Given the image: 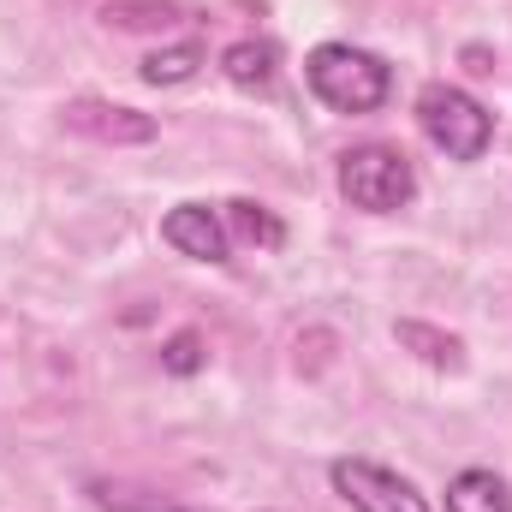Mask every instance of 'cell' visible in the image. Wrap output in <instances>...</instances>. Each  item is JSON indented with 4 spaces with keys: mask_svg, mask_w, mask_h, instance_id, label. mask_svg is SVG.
Masks as SVG:
<instances>
[{
    "mask_svg": "<svg viewBox=\"0 0 512 512\" xmlns=\"http://www.w3.org/2000/svg\"><path fill=\"white\" fill-rule=\"evenodd\" d=\"M161 364H167L173 376H197V370H203V334H197V328H179V334L161 346Z\"/></svg>",
    "mask_w": 512,
    "mask_h": 512,
    "instance_id": "cell-13",
    "label": "cell"
},
{
    "mask_svg": "<svg viewBox=\"0 0 512 512\" xmlns=\"http://www.w3.org/2000/svg\"><path fill=\"white\" fill-rule=\"evenodd\" d=\"M328 477H334L340 501H352L358 512H429V501L399 471H387L376 459H334Z\"/></svg>",
    "mask_w": 512,
    "mask_h": 512,
    "instance_id": "cell-4",
    "label": "cell"
},
{
    "mask_svg": "<svg viewBox=\"0 0 512 512\" xmlns=\"http://www.w3.org/2000/svg\"><path fill=\"white\" fill-rule=\"evenodd\" d=\"M96 507L102 512H197V507H179V501H161L149 489H126V483H90Z\"/></svg>",
    "mask_w": 512,
    "mask_h": 512,
    "instance_id": "cell-11",
    "label": "cell"
},
{
    "mask_svg": "<svg viewBox=\"0 0 512 512\" xmlns=\"http://www.w3.org/2000/svg\"><path fill=\"white\" fill-rule=\"evenodd\" d=\"M304 84L316 90L322 108L334 114H376L387 96H393V66L370 48H352V42H322L310 48L304 60Z\"/></svg>",
    "mask_w": 512,
    "mask_h": 512,
    "instance_id": "cell-1",
    "label": "cell"
},
{
    "mask_svg": "<svg viewBox=\"0 0 512 512\" xmlns=\"http://www.w3.org/2000/svg\"><path fill=\"white\" fill-rule=\"evenodd\" d=\"M161 239L179 256H191V262H227V227H221V215H215L209 203H179V209H167Z\"/></svg>",
    "mask_w": 512,
    "mask_h": 512,
    "instance_id": "cell-5",
    "label": "cell"
},
{
    "mask_svg": "<svg viewBox=\"0 0 512 512\" xmlns=\"http://www.w3.org/2000/svg\"><path fill=\"white\" fill-rule=\"evenodd\" d=\"M447 512H512V489L495 471H459L447 483Z\"/></svg>",
    "mask_w": 512,
    "mask_h": 512,
    "instance_id": "cell-8",
    "label": "cell"
},
{
    "mask_svg": "<svg viewBox=\"0 0 512 512\" xmlns=\"http://www.w3.org/2000/svg\"><path fill=\"white\" fill-rule=\"evenodd\" d=\"M66 126L84 131V137H102V143H149L155 120L137 114V108H108V102H72L66 108Z\"/></svg>",
    "mask_w": 512,
    "mask_h": 512,
    "instance_id": "cell-6",
    "label": "cell"
},
{
    "mask_svg": "<svg viewBox=\"0 0 512 512\" xmlns=\"http://www.w3.org/2000/svg\"><path fill=\"white\" fill-rule=\"evenodd\" d=\"M340 191L364 215H393V209H405L417 197V173H411V161L399 149L364 143V149H346L340 155Z\"/></svg>",
    "mask_w": 512,
    "mask_h": 512,
    "instance_id": "cell-3",
    "label": "cell"
},
{
    "mask_svg": "<svg viewBox=\"0 0 512 512\" xmlns=\"http://www.w3.org/2000/svg\"><path fill=\"white\" fill-rule=\"evenodd\" d=\"M197 66H203V48L197 42H173V48H155L149 60H143V84H185V78H197Z\"/></svg>",
    "mask_w": 512,
    "mask_h": 512,
    "instance_id": "cell-10",
    "label": "cell"
},
{
    "mask_svg": "<svg viewBox=\"0 0 512 512\" xmlns=\"http://www.w3.org/2000/svg\"><path fill=\"white\" fill-rule=\"evenodd\" d=\"M227 215H233V227H239L251 245H262V251H274V245L286 239V227H280L268 209H256V203H227Z\"/></svg>",
    "mask_w": 512,
    "mask_h": 512,
    "instance_id": "cell-12",
    "label": "cell"
},
{
    "mask_svg": "<svg viewBox=\"0 0 512 512\" xmlns=\"http://www.w3.org/2000/svg\"><path fill=\"white\" fill-rule=\"evenodd\" d=\"M102 18L131 30V24H167V18H179V6H167V0H161V6H155V0H120V6H108Z\"/></svg>",
    "mask_w": 512,
    "mask_h": 512,
    "instance_id": "cell-14",
    "label": "cell"
},
{
    "mask_svg": "<svg viewBox=\"0 0 512 512\" xmlns=\"http://www.w3.org/2000/svg\"><path fill=\"white\" fill-rule=\"evenodd\" d=\"M393 334H399V346H411V352H417L423 364H435V370H459V364H465V346H459L453 334L429 328V322H399Z\"/></svg>",
    "mask_w": 512,
    "mask_h": 512,
    "instance_id": "cell-9",
    "label": "cell"
},
{
    "mask_svg": "<svg viewBox=\"0 0 512 512\" xmlns=\"http://www.w3.org/2000/svg\"><path fill=\"white\" fill-rule=\"evenodd\" d=\"M417 126H423V137H429L447 161H483L489 143H495V114H489L471 90H459V84H423V96H417Z\"/></svg>",
    "mask_w": 512,
    "mask_h": 512,
    "instance_id": "cell-2",
    "label": "cell"
},
{
    "mask_svg": "<svg viewBox=\"0 0 512 512\" xmlns=\"http://www.w3.org/2000/svg\"><path fill=\"white\" fill-rule=\"evenodd\" d=\"M221 72H227L239 90H268L274 72H280V48H274L268 36H245V42H233V48L221 54Z\"/></svg>",
    "mask_w": 512,
    "mask_h": 512,
    "instance_id": "cell-7",
    "label": "cell"
}]
</instances>
